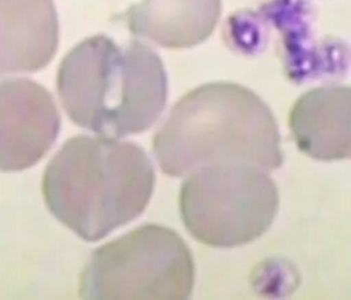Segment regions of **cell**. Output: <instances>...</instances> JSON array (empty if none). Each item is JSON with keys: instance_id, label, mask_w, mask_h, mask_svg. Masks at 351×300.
Here are the masks:
<instances>
[{"instance_id": "cell-1", "label": "cell", "mask_w": 351, "mask_h": 300, "mask_svg": "<svg viewBox=\"0 0 351 300\" xmlns=\"http://www.w3.org/2000/svg\"><path fill=\"white\" fill-rule=\"evenodd\" d=\"M153 149L171 177L219 162L269 172L283 162L272 111L250 88L233 82L204 84L184 95L154 137Z\"/></svg>"}, {"instance_id": "cell-9", "label": "cell", "mask_w": 351, "mask_h": 300, "mask_svg": "<svg viewBox=\"0 0 351 300\" xmlns=\"http://www.w3.org/2000/svg\"><path fill=\"white\" fill-rule=\"evenodd\" d=\"M221 0H143L125 12L130 32L168 49L195 47L217 27Z\"/></svg>"}, {"instance_id": "cell-5", "label": "cell", "mask_w": 351, "mask_h": 300, "mask_svg": "<svg viewBox=\"0 0 351 300\" xmlns=\"http://www.w3.org/2000/svg\"><path fill=\"white\" fill-rule=\"evenodd\" d=\"M194 284V259L180 234L145 224L94 252L80 294L87 299L182 300Z\"/></svg>"}, {"instance_id": "cell-2", "label": "cell", "mask_w": 351, "mask_h": 300, "mask_svg": "<svg viewBox=\"0 0 351 300\" xmlns=\"http://www.w3.org/2000/svg\"><path fill=\"white\" fill-rule=\"evenodd\" d=\"M154 187L155 172L145 150L106 136L71 138L52 158L43 180L49 210L88 242L138 217Z\"/></svg>"}, {"instance_id": "cell-8", "label": "cell", "mask_w": 351, "mask_h": 300, "mask_svg": "<svg viewBox=\"0 0 351 300\" xmlns=\"http://www.w3.org/2000/svg\"><path fill=\"white\" fill-rule=\"evenodd\" d=\"M350 111L349 86L332 84L308 90L289 112V129L299 149L322 162L350 158Z\"/></svg>"}, {"instance_id": "cell-4", "label": "cell", "mask_w": 351, "mask_h": 300, "mask_svg": "<svg viewBox=\"0 0 351 300\" xmlns=\"http://www.w3.org/2000/svg\"><path fill=\"white\" fill-rule=\"evenodd\" d=\"M268 171L243 162H219L189 173L180 192L186 229L213 248L243 246L260 238L278 209Z\"/></svg>"}, {"instance_id": "cell-7", "label": "cell", "mask_w": 351, "mask_h": 300, "mask_svg": "<svg viewBox=\"0 0 351 300\" xmlns=\"http://www.w3.org/2000/svg\"><path fill=\"white\" fill-rule=\"evenodd\" d=\"M58 43L53 0H0V76L43 69Z\"/></svg>"}, {"instance_id": "cell-3", "label": "cell", "mask_w": 351, "mask_h": 300, "mask_svg": "<svg viewBox=\"0 0 351 300\" xmlns=\"http://www.w3.org/2000/svg\"><path fill=\"white\" fill-rule=\"evenodd\" d=\"M57 88L65 112L80 127L106 137L147 131L167 101V76L159 55L132 40L120 45L94 35L61 62Z\"/></svg>"}, {"instance_id": "cell-6", "label": "cell", "mask_w": 351, "mask_h": 300, "mask_svg": "<svg viewBox=\"0 0 351 300\" xmlns=\"http://www.w3.org/2000/svg\"><path fill=\"white\" fill-rule=\"evenodd\" d=\"M60 129L50 92L24 78L0 82V171L17 172L40 162Z\"/></svg>"}]
</instances>
